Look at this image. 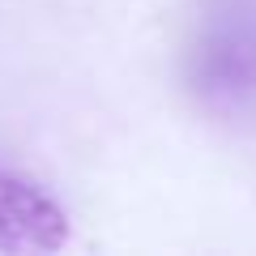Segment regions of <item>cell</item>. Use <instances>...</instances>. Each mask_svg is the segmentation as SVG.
Instances as JSON below:
<instances>
[{"label":"cell","instance_id":"1","mask_svg":"<svg viewBox=\"0 0 256 256\" xmlns=\"http://www.w3.org/2000/svg\"><path fill=\"white\" fill-rule=\"evenodd\" d=\"M184 82L218 120L256 116V0H205L184 52Z\"/></svg>","mask_w":256,"mask_h":256},{"label":"cell","instance_id":"2","mask_svg":"<svg viewBox=\"0 0 256 256\" xmlns=\"http://www.w3.org/2000/svg\"><path fill=\"white\" fill-rule=\"evenodd\" d=\"M68 214L38 184L0 171V252H60Z\"/></svg>","mask_w":256,"mask_h":256}]
</instances>
